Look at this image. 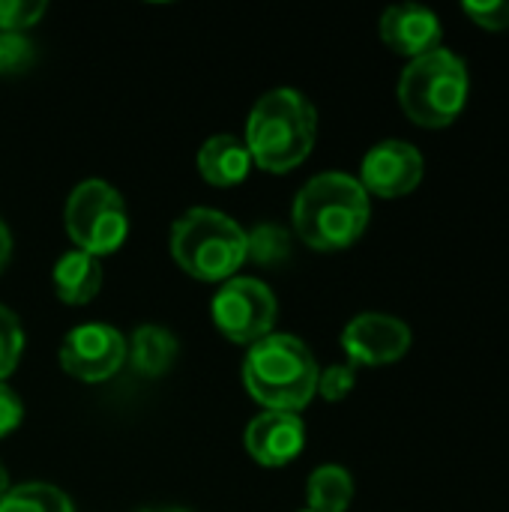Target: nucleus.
<instances>
[{
    "label": "nucleus",
    "instance_id": "nucleus-8",
    "mask_svg": "<svg viewBox=\"0 0 509 512\" xmlns=\"http://www.w3.org/2000/svg\"><path fill=\"white\" fill-rule=\"evenodd\" d=\"M126 363V339L111 324H78L63 336L60 366L69 378L84 384H102L114 378Z\"/></svg>",
    "mask_w": 509,
    "mask_h": 512
},
{
    "label": "nucleus",
    "instance_id": "nucleus-24",
    "mask_svg": "<svg viewBox=\"0 0 509 512\" xmlns=\"http://www.w3.org/2000/svg\"><path fill=\"white\" fill-rule=\"evenodd\" d=\"M24 420V402L6 384H0V438L12 435Z\"/></svg>",
    "mask_w": 509,
    "mask_h": 512
},
{
    "label": "nucleus",
    "instance_id": "nucleus-5",
    "mask_svg": "<svg viewBox=\"0 0 509 512\" xmlns=\"http://www.w3.org/2000/svg\"><path fill=\"white\" fill-rule=\"evenodd\" d=\"M171 258L201 282H228L246 264V231L213 207H192L171 225Z\"/></svg>",
    "mask_w": 509,
    "mask_h": 512
},
{
    "label": "nucleus",
    "instance_id": "nucleus-6",
    "mask_svg": "<svg viewBox=\"0 0 509 512\" xmlns=\"http://www.w3.org/2000/svg\"><path fill=\"white\" fill-rule=\"evenodd\" d=\"M66 234L75 249L102 258L117 252L129 237V210L123 195L105 180L78 183L63 210Z\"/></svg>",
    "mask_w": 509,
    "mask_h": 512
},
{
    "label": "nucleus",
    "instance_id": "nucleus-18",
    "mask_svg": "<svg viewBox=\"0 0 509 512\" xmlns=\"http://www.w3.org/2000/svg\"><path fill=\"white\" fill-rule=\"evenodd\" d=\"M291 255V234L282 225H255L246 231V261H255L258 267H279Z\"/></svg>",
    "mask_w": 509,
    "mask_h": 512
},
{
    "label": "nucleus",
    "instance_id": "nucleus-7",
    "mask_svg": "<svg viewBox=\"0 0 509 512\" xmlns=\"http://www.w3.org/2000/svg\"><path fill=\"white\" fill-rule=\"evenodd\" d=\"M276 294L252 276H234L219 285V291L210 300V315L216 330L234 342L252 348L276 327Z\"/></svg>",
    "mask_w": 509,
    "mask_h": 512
},
{
    "label": "nucleus",
    "instance_id": "nucleus-1",
    "mask_svg": "<svg viewBox=\"0 0 509 512\" xmlns=\"http://www.w3.org/2000/svg\"><path fill=\"white\" fill-rule=\"evenodd\" d=\"M372 216V198L357 177L342 171L315 174L294 198V234L318 252H342L354 246Z\"/></svg>",
    "mask_w": 509,
    "mask_h": 512
},
{
    "label": "nucleus",
    "instance_id": "nucleus-23",
    "mask_svg": "<svg viewBox=\"0 0 509 512\" xmlns=\"http://www.w3.org/2000/svg\"><path fill=\"white\" fill-rule=\"evenodd\" d=\"M33 63V42L24 33H0V75H18Z\"/></svg>",
    "mask_w": 509,
    "mask_h": 512
},
{
    "label": "nucleus",
    "instance_id": "nucleus-10",
    "mask_svg": "<svg viewBox=\"0 0 509 512\" xmlns=\"http://www.w3.org/2000/svg\"><path fill=\"white\" fill-rule=\"evenodd\" d=\"M411 348V327L387 312H363L342 330V351L348 363L378 369L399 363Z\"/></svg>",
    "mask_w": 509,
    "mask_h": 512
},
{
    "label": "nucleus",
    "instance_id": "nucleus-25",
    "mask_svg": "<svg viewBox=\"0 0 509 512\" xmlns=\"http://www.w3.org/2000/svg\"><path fill=\"white\" fill-rule=\"evenodd\" d=\"M9 258H12V234H9L6 222L0 219V273L6 270Z\"/></svg>",
    "mask_w": 509,
    "mask_h": 512
},
{
    "label": "nucleus",
    "instance_id": "nucleus-16",
    "mask_svg": "<svg viewBox=\"0 0 509 512\" xmlns=\"http://www.w3.org/2000/svg\"><path fill=\"white\" fill-rule=\"evenodd\" d=\"M354 501V477L342 465H321L306 483V504L312 512H345Z\"/></svg>",
    "mask_w": 509,
    "mask_h": 512
},
{
    "label": "nucleus",
    "instance_id": "nucleus-4",
    "mask_svg": "<svg viewBox=\"0 0 509 512\" xmlns=\"http://www.w3.org/2000/svg\"><path fill=\"white\" fill-rule=\"evenodd\" d=\"M468 87V63L441 45L423 57L408 60L396 93L411 123L423 129H447L465 111Z\"/></svg>",
    "mask_w": 509,
    "mask_h": 512
},
{
    "label": "nucleus",
    "instance_id": "nucleus-12",
    "mask_svg": "<svg viewBox=\"0 0 509 512\" xmlns=\"http://www.w3.org/2000/svg\"><path fill=\"white\" fill-rule=\"evenodd\" d=\"M378 33L390 51H396L408 60L441 48V39H444L441 18L423 3H396L390 9H384Z\"/></svg>",
    "mask_w": 509,
    "mask_h": 512
},
{
    "label": "nucleus",
    "instance_id": "nucleus-9",
    "mask_svg": "<svg viewBox=\"0 0 509 512\" xmlns=\"http://www.w3.org/2000/svg\"><path fill=\"white\" fill-rule=\"evenodd\" d=\"M426 174V159L423 153L402 138H387L378 141L360 162V186L372 198H405L411 195Z\"/></svg>",
    "mask_w": 509,
    "mask_h": 512
},
{
    "label": "nucleus",
    "instance_id": "nucleus-13",
    "mask_svg": "<svg viewBox=\"0 0 509 512\" xmlns=\"http://www.w3.org/2000/svg\"><path fill=\"white\" fill-rule=\"evenodd\" d=\"M195 162H198L201 177L210 186H219V189L240 186L249 177V171L255 168L252 156L246 150V141H240L237 135H213V138H207L201 144Z\"/></svg>",
    "mask_w": 509,
    "mask_h": 512
},
{
    "label": "nucleus",
    "instance_id": "nucleus-11",
    "mask_svg": "<svg viewBox=\"0 0 509 512\" xmlns=\"http://www.w3.org/2000/svg\"><path fill=\"white\" fill-rule=\"evenodd\" d=\"M243 447L261 468H285L303 453L306 426L300 414L264 411L246 426Z\"/></svg>",
    "mask_w": 509,
    "mask_h": 512
},
{
    "label": "nucleus",
    "instance_id": "nucleus-27",
    "mask_svg": "<svg viewBox=\"0 0 509 512\" xmlns=\"http://www.w3.org/2000/svg\"><path fill=\"white\" fill-rule=\"evenodd\" d=\"M141 512H189V510H183V507H150V510H141Z\"/></svg>",
    "mask_w": 509,
    "mask_h": 512
},
{
    "label": "nucleus",
    "instance_id": "nucleus-22",
    "mask_svg": "<svg viewBox=\"0 0 509 512\" xmlns=\"http://www.w3.org/2000/svg\"><path fill=\"white\" fill-rule=\"evenodd\" d=\"M462 12L489 33L509 30V0H465Z\"/></svg>",
    "mask_w": 509,
    "mask_h": 512
},
{
    "label": "nucleus",
    "instance_id": "nucleus-26",
    "mask_svg": "<svg viewBox=\"0 0 509 512\" xmlns=\"http://www.w3.org/2000/svg\"><path fill=\"white\" fill-rule=\"evenodd\" d=\"M6 492H9V471H6V465L0 462V501L6 498Z\"/></svg>",
    "mask_w": 509,
    "mask_h": 512
},
{
    "label": "nucleus",
    "instance_id": "nucleus-20",
    "mask_svg": "<svg viewBox=\"0 0 509 512\" xmlns=\"http://www.w3.org/2000/svg\"><path fill=\"white\" fill-rule=\"evenodd\" d=\"M42 0H0V33H24L45 15Z\"/></svg>",
    "mask_w": 509,
    "mask_h": 512
},
{
    "label": "nucleus",
    "instance_id": "nucleus-3",
    "mask_svg": "<svg viewBox=\"0 0 509 512\" xmlns=\"http://www.w3.org/2000/svg\"><path fill=\"white\" fill-rule=\"evenodd\" d=\"M318 360L291 333H270L243 360V387L264 411L300 414L318 393Z\"/></svg>",
    "mask_w": 509,
    "mask_h": 512
},
{
    "label": "nucleus",
    "instance_id": "nucleus-19",
    "mask_svg": "<svg viewBox=\"0 0 509 512\" xmlns=\"http://www.w3.org/2000/svg\"><path fill=\"white\" fill-rule=\"evenodd\" d=\"M24 354V330L12 309L0 303V384L15 372L18 360Z\"/></svg>",
    "mask_w": 509,
    "mask_h": 512
},
{
    "label": "nucleus",
    "instance_id": "nucleus-2",
    "mask_svg": "<svg viewBox=\"0 0 509 512\" xmlns=\"http://www.w3.org/2000/svg\"><path fill=\"white\" fill-rule=\"evenodd\" d=\"M318 138V111L294 87L267 90L249 111L246 150L252 165L270 174H288L303 165Z\"/></svg>",
    "mask_w": 509,
    "mask_h": 512
},
{
    "label": "nucleus",
    "instance_id": "nucleus-15",
    "mask_svg": "<svg viewBox=\"0 0 509 512\" xmlns=\"http://www.w3.org/2000/svg\"><path fill=\"white\" fill-rule=\"evenodd\" d=\"M180 354L177 336L159 324L138 327L126 342V360L144 378H162Z\"/></svg>",
    "mask_w": 509,
    "mask_h": 512
},
{
    "label": "nucleus",
    "instance_id": "nucleus-28",
    "mask_svg": "<svg viewBox=\"0 0 509 512\" xmlns=\"http://www.w3.org/2000/svg\"><path fill=\"white\" fill-rule=\"evenodd\" d=\"M303 512H312V510H303Z\"/></svg>",
    "mask_w": 509,
    "mask_h": 512
},
{
    "label": "nucleus",
    "instance_id": "nucleus-21",
    "mask_svg": "<svg viewBox=\"0 0 509 512\" xmlns=\"http://www.w3.org/2000/svg\"><path fill=\"white\" fill-rule=\"evenodd\" d=\"M357 384V369L351 363H333L318 372V396L327 402H342Z\"/></svg>",
    "mask_w": 509,
    "mask_h": 512
},
{
    "label": "nucleus",
    "instance_id": "nucleus-14",
    "mask_svg": "<svg viewBox=\"0 0 509 512\" xmlns=\"http://www.w3.org/2000/svg\"><path fill=\"white\" fill-rule=\"evenodd\" d=\"M51 282H54V294L60 303L87 306L102 291V264H99V258H93L81 249H72V252L60 255V261L54 264Z\"/></svg>",
    "mask_w": 509,
    "mask_h": 512
},
{
    "label": "nucleus",
    "instance_id": "nucleus-17",
    "mask_svg": "<svg viewBox=\"0 0 509 512\" xmlns=\"http://www.w3.org/2000/svg\"><path fill=\"white\" fill-rule=\"evenodd\" d=\"M0 512H75L72 501L48 483H24L6 492Z\"/></svg>",
    "mask_w": 509,
    "mask_h": 512
}]
</instances>
